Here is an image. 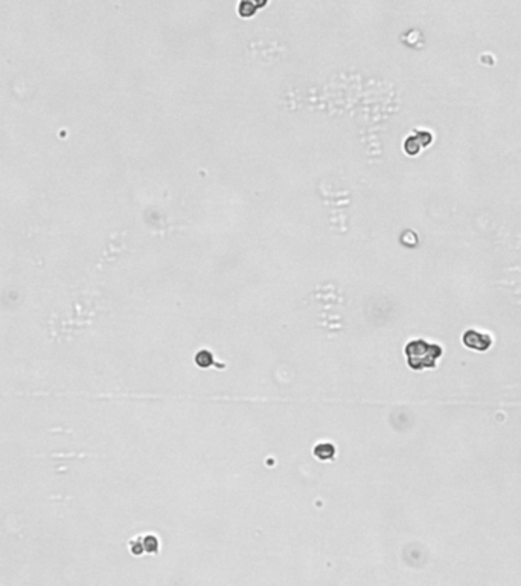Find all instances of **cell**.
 Masks as SVG:
<instances>
[{
	"mask_svg": "<svg viewBox=\"0 0 521 586\" xmlns=\"http://www.w3.org/2000/svg\"><path fill=\"white\" fill-rule=\"evenodd\" d=\"M442 354L443 350L440 345L424 339H415L405 345L407 365L415 371L433 369Z\"/></svg>",
	"mask_w": 521,
	"mask_h": 586,
	"instance_id": "cell-1",
	"label": "cell"
},
{
	"mask_svg": "<svg viewBox=\"0 0 521 586\" xmlns=\"http://www.w3.org/2000/svg\"><path fill=\"white\" fill-rule=\"evenodd\" d=\"M462 342L469 350L488 351L492 345V337L488 333H481L478 330H466L462 336Z\"/></svg>",
	"mask_w": 521,
	"mask_h": 586,
	"instance_id": "cell-2",
	"label": "cell"
},
{
	"mask_svg": "<svg viewBox=\"0 0 521 586\" xmlns=\"http://www.w3.org/2000/svg\"><path fill=\"white\" fill-rule=\"evenodd\" d=\"M433 141V134L430 131H416L415 134H410L404 142V151L410 156H415L419 153L421 148L430 145Z\"/></svg>",
	"mask_w": 521,
	"mask_h": 586,
	"instance_id": "cell-3",
	"label": "cell"
},
{
	"mask_svg": "<svg viewBox=\"0 0 521 586\" xmlns=\"http://www.w3.org/2000/svg\"><path fill=\"white\" fill-rule=\"evenodd\" d=\"M314 455L322 460V461H326V460H332L336 457V446L329 441H325V443H320L314 447Z\"/></svg>",
	"mask_w": 521,
	"mask_h": 586,
	"instance_id": "cell-4",
	"label": "cell"
},
{
	"mask_svg": "<svg viewBox=\"0 0 521 586\" xmlns=\"http://www.w3.org/2000/svg\"><path fill=\"white\" fill-rule=\"evenodd\" d=\"M195 363H197L200 368H209V366L215 365L213 357H212V353L207 351V350H201V351L197 353V356H195Z\"/></svg>",
	"mask_w": 521,
	"mask_h": 586,
	"instance_id": "cell-5",
	"label": "cell"
},
{
	"mask_svg": "<svg viewBox=\"0 0 521 586\" xmlns=\"http://www.w3.org/2000/svg\"><path fill=\"white\" fill-rule=\"evenodd\" d=\"M142 546H143V551L156 554L159 551V540L156 536H145L142 540Z\"/></svg>",
	"mask_w": 521,
	"mask_h": 586,
	"instance_id": "cell-6",
	"label": "cell"
},
{
	"mask_svg": "<svg viewBox=\"0 0 521 586\" xmlns=\"http://www.w3.org/2000/svg\"><path fill=\"white\" fill-rule=\"evenodd\" d=\"M260 7V4H256V5H253V4H250V2H242L241 5H239V8H247V11L245 13H242L241 16L242 17H245V16H253L254 13H256V8H259Z\"/></svg>",
	"mask_w": 521,
	"mask_h": 586,
	"instance_id": "cell-7",
	"label": "cell"
}]
</instances>
